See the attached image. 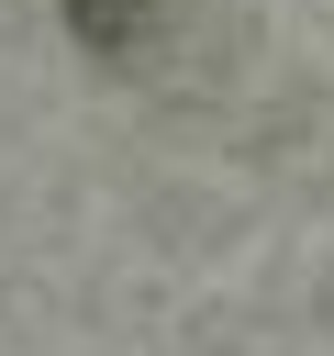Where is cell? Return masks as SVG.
I'll return each instance as SVG.
<instances>
[{
	"instance_id": "1",
	"label": "cell",
	"mask_w": 334,
	"mask_h": 356,
	"mask_svg": "<svg viewBox=\"0 0 334 356\" xmlns=\"http://www.w3.org/2000/svg\"><path fill=\"white\" fill-rule=\"evenodd\" d=\"M145 22H156V0H67V33H78L89 56H122Z\"/></svg>"
}]
</instances>
